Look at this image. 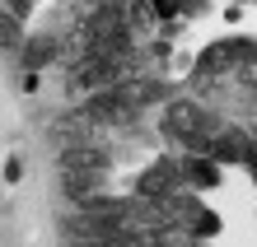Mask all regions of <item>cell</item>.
<instances>
[{
	"mask_svg": "<svg viewBox=\"0 0 257 247\" xmlns=\"http://www.w3.org/2000/svg\"><path fill=\"white\" fill-rule=\"evenodd\" d=\"M206 107L201 103H192V98H173V103H164V135H173V140H183L187 149L201 154L210 140H206Z\"/></svg>",
	"mask_w": 257,
	"mask_h": 247,
	"instance_id": "1",
	"label": "cell"
},
{
	"mask_svg": "<svg viewBox=\"0 0 257 247\" xmlns=\"http://www.w3.org/2000/svg\"><path fill=\"white\" fill-rule=\"evenodd\" d=\"M136 112L141 107H131V98L122 94V89H103V94H94L84 103V126H126V121H136Z\"/></svg>",
	"mask_w": 257,
	"mask_h": 247,
	"instance_id": "2",
	"label": "cell"
},
{
	"mask_svg": "<svg viewBox=\"0 0 257 247\" xmlns=\"http://www.w3.org/2000/svg\"><path fill=\"white\" fill-rule=\"evenodd\" d=\"M178 182H183V168L169 163V159H159V163H150L141 177H136V200H173L178 196Z\"/></svg>",
	"mask_w": 257,
	"mask_h": 247,
	"instance_id": "3",
	"label": "cell"
},
{
	"mask_svg": "<svg viewBox=\"0 0 257 247\" xmlns=\"http://www.w3.org/2000/svg\"><path fill=\"white\" fill-rule=\"evenodd\" d=\"M56 168H61V173H108L112 154L103 145H94V140H84V145H70V149L56 154Z\"/></svg>",
	"mask_w": 257,
	"mask_h": 247,
	"instance_id": "4",
	"label": "cell"
},
{
	"mask_svg": "<svg viewBox=\"0 0 257 247\" xmlns=\"http://www.w3.org/2000/svg\"><path fill=\"white\" fill-rule=\"evenodd\" d=\"M98 191H103V173H61V196L75 200V205H84Z\"/></svg>",
	"mask_w": 257,
	"mask_h": 247,
	"instance_id": "5",
	"label": "cell"
},
{
	"mask_svg": "<svg viewBox=\"0 0 257 247\" xmlns=\"http://www.w3.org/2000/svg\"><path fill=\"white\" fill-rule=\"evenodd\" d=\"M183 177L192 182V187H215V182H220V168L206 163V159H187L183 163Z\"/></svg>",
	"mask_w": 257,
	"mask_h": 247,
	"instance_id": "6",
	"label": "cell"
},
{
	"mask_svg": "<svg viewBox=\"0 0 257 247\" xmlns=\"http://www.w3.org/2000/svg\"><path fill=\"white\" fill-rule=\"evenodd\" d=\"M56 52H61V42H56V38H38V42H28V66H42V61H52Z\"/></svg>",
	"mask_w": 257,
	"mask_h": 247,
	"instance_id": "7",
	"label": "cell"
},
{
	"mask_svg": "<svg viewBox=\"0 0 257 247\" xmlns=\"http://www.w3.org/2000/svg\"><path fill=\"white\" fill-rule=\"evenodd\" d=\"M5 10H10V19H24V14L33 10V0H5Z\"/></svg>",
	"mask_w": 257,
	"mask_h": 247,
	"instance_id": "8",
	"label": "cell"
},
{
	"mask_svg": "<svg viewBox=\"0 0 257 247\" xmlns=\"http://www.w3.org/2000/svg\"><path fill=\"white\" fill-rule=\"evenodd\" d=\"M5 177H10V182H19V177H24V163H19V159H10V163H5Z\"/></svg>",
	"mask_w": 257,
	"mask_h": 247,
	"instance_id": "9",
	"label": "cell"
},
{
	"mask_svg": "<svg viewBox=\"0 0 257 247\" xmlns=\"http://www.w3.org/2000/svg\"><path fill=\"white\" fill-rule=\"evenodd\" d=\"M89 5H103V0H89Z\"/></svg>",
	"mask_w": 257,
	"mask_h": 247,
	"instance_id": "10",
	"label": "cell"
}]
</instances>
